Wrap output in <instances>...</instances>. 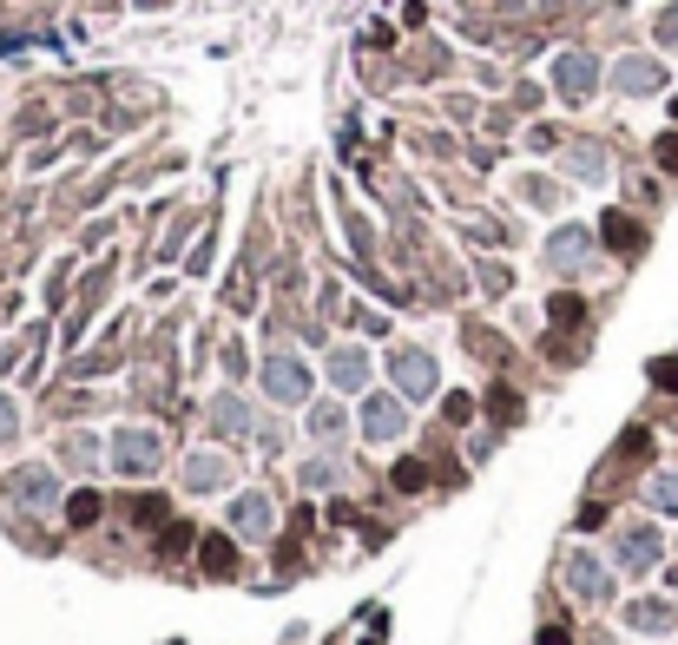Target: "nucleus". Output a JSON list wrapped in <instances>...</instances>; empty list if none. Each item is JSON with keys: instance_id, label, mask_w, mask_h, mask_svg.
<instances>
[{"instance_id": "1", "label": "nucleus", "mask_w": 678, "mask_h": 645, "mask_svg": "<svg viewBox=\"0 0 678 645\" xmlns=\"http://www.w3.org/2000/svg\"><path fill=\"white\" fill-rule=\"evenodd\" d=\"M112 474H152L158 461H165V441L152 435V428H112Z\"/></svg>"}, {"instance_id": "4", "label": "nucleus", "mask_w": 678, "mask_h": 645, "mask_svg": "<svg viewBox=\"0 0 678 645\" xmlns=\"http://www.w3.org/2000/svg\"><path fill=\"white\" fill-rule=\"evenodd\" d=\"M389 376L402 382V395H428V389H435V356H422V349H395Z\"/></svg>"}, {"instance_id": "23", "label": "nucleus", "mask_w": 678, "mask_h": 645, "mask_svg": "<svg viewBox=\"0 0 678 645\" xmlns=\"http://www.w3.org/2000/svg\"><path fill=\"white\" fill-rule=\"evenodd\" d=\"M310 428H316V441H323V435H343V415H336V409H316Z\"/></svg>"}, {"instance_id": "24", "label": "nucleus", "mask_w": 678, "mask_h": 645, "mask_svg": "<svg viewBox=\"0 0 678 645\" xmlns=\"http://www.w3.org/2000/svg\"><path fill=\"white\" fill-rule=\"evenodd\" d=\"M66 461H73V468H93V441L73 435V441H66Z\"/></svg>"}, {"instance_id": "22", "label": "nucleus", "mask_w": 678, "mask_h": 645, "mask_svg": "<svg viewBox=\"0 0 678 645\" xmlns=\"http://www.w3.org/2000/svg\"><path fill=\"white\" fill-rule=\"evenodd\" d=\"M422 481H428V468H422V461H402V468H395V488H422Z\"/></svg>"}, {"instance_id": "19", "label": "nucleus", "mask_w": 678, "mask_h": 645, "mask_svg": "<svg viewBox=\"0 0 678 645\" xmlns=\"http://www.w3.org/2000/svg\"><path fill=\"white\" fill-rule=\"evenodd\" d=\"M336 481H343L336 461H310V468H303V488H336Z\"/></svg>"}, {"instance_id": "12", "label": "nucleus", "mask_w": 678, "mask_h": 645, "mask_svg": "<svg viewBox=\"0 0 678 645\" xmlns=\"http://www.w3.org/2000/svg\"><path fill=\"white\" fill-rule=\"evenodd\" d=\"M231 481V468H224L218 455H191V468H185V488L191 494H211V488H224Z\"/></svg>"}, {"instance_id": "20", "label": "nucleus", "mask_w": 678, "mask_h": 645, "mask_svg": "<svg viewBox=\"0 0 678 645\" xmlns=\"http://www.w3.org/2000/svg\"><path fill=\"white\" fill-rule=\"evenodd\" d=\"M573 172H580V178H606V152L580 145V152H573Z\"/></svg>"}, {"instance_id": "3", "label": "nucleus", "mask_w": 678, "mask_h": 645, "mask_svg": "<svg viewBox=\"0 0 678 645\" xmlns=\"http://www.w3.org/2000/svg\"><path fill=\"white\" fill-rule=\"evenodd\" d=\"M264 389H270V402H303L310 376H303L297 356H264Z\"/></svg>"}, {"instance_id": "8", "label": "nucleus", "mask_w": 678, "mask_h": 645, "mask_svg": "<svg viewBox=\"0 0 678 645\" xmlns=\"http://www.w3.org/2000/svg\"><path fill=\"white\" fill-rule=\"evenodd\" d=\"M270 520H277V514H270L264 494H237V501H231V527H237V534L264 540V534H270Z\"/></svg>"}, {"instance_id": "26", "label": "nucleus", "mask_w": 678, "mask_h": 645, "mask_svg": "<svg viewBox=\"0 0 678 645\" xmlns=\"http://www.w3.org/2000/svg\"><path fill=\"white\" fill-rule=\"evenodd\" d=\"M14 422H20V415H14V402H7V395H0V441L14 435Z\"/></svg>"}, {"instance_id": "25", "label": "nucleus", "mask_w": 678, "mask_h": 645, "mask_svg": "<svg viewBox=\"0 0 678 645\" xmlns=\"http://www.w3.org/2000/svg\"><path fill=\"white\" fill-rule=\"evenodd\" d=\"M652 382H659V389H672V395H678V362H652Z\"/></svg>"}, {"instance_id": "18", "label": "nucleus", "mask_w": 678, "mask_h": 645, "mask_svg": "<svg viewBox=\"0 0 678 645\" xmlns=\"http://www.w3.org/2000/svg\"><path fill=\"white\" fill-rule=\"evenodd\" d=\"M652 507H659V514H678V474H659V481H652Z\"/></svg>"}, {"instance_id": "11", "label": "nucleus", "mask_w": 678, "mask_h": 645, "mask_svg": "<svg viewBox=\"0 0 678 645\" xmlns=\"http://www.w3.org/2000/svg\"><path fill=\"white\" fill-rule=\"evenodd\" d=\"M586 251H593V237H586V231H560L547 244V264L553 270H573V264H586Z\"/></svg>"}, {"instance_id": "17", "label": "nucleus", "mask_w": 678, "mask_h": 645, "mask_svg": "<svg viewBox=\"0 0 678 645\" xmlns=\"http://www.w3.org/2000/svg\"><path fill=\"white\" fill-rule=\"evenodd\" d=\"M205 573H211V580H231V573H237V547H231V540H205Z\"/></svg>"}, {"instance_id": "21", "label": "nucleus", "mask_w": 678, "mask_h": 645, "mask_svg": "<svg viewBox=\"0 0 678 645\" xmlns=\"http://www.w3.org/2000/svg\"><path fill=\"white\" fill-rule=\"evenodd\" d=\"M66 520H73V527H93V520H99V494H73Z\"/></svg>"}, {"instance_id": "14", "label": "nucleus", "mask_w": 678, "mask_h": 645, "mask_svg": "<svg viewBox=\"0 0 678 645\" xmlns=\"http://www.w3.org/2000/svg\"><path fill=\"white\" fill-rule=\"evenodd\" d=\"M211 428H224V435H244V428H251V409H244L237 395H218V402H211Z\"/></svg>"}, {"instance_id": "29", "label": "nucleus", "mask_w": 678, "mask_h": 645, "mask_svg": "<svg viewBox=\"0 0 678 645\" xmlns=\"http://www.w3.org/2000/svg\"><path fill=\"white\" fill-rule=\"evenodd\" d=\"M540 645H567V632H560V626H547V632H540Z\"/></svg>"}, {"instance_id": "10", "label": "nucleus", "mask_w": 678, "mask_h": 645, "mask_svg": "<svg viewBox=\"0 0 678 645\" xmlns=\"http://www.w3.org/2000/svg\"><path fill=\"white\" fill-rule=\"evenodd\" d=\"M672 606H665V599H632V606H626V626L632 632H672Z\"/></svg>"}, {"instance_id": "2", "label": "nucleus", "mask_w": 678, "mask_h": 645, "mask_svg": "<svg viewBox=\"0 0 678 645\" xmlns=\"http://www.w3.org/2000/svg\"><path fill=\"white\" fill-rule=\"evenodd\" d=\"M7 501L14 507H53L60 501V481H53L47 468H14L7 474Z\"/></svg>"}, {"instance_id": "6", "label": "nucleus", "mask_w": 678, "mask_h": 645, "mask_svg": "<svg viewBox=\"0 0 678 645\" xmlns=\"http://www.w3.org/2000/svg\"><path fill=\"white\" fill-rule=\"evenodd\" d=\"M363 435L369 441H395L402 435V402H395V395H369L363 402Z\"/></svg>"}, {"instance_id": "9", "label": "nucleus", "mask_w": 678, "mask_h": 645, "mask_svg": "<svg viewBox=\"0 0 678 645\" xmlns=\"http://www.w3.org/2000/svg\"><path fill=\"white\" fill-rule=\"evenodd\" d=\"M613 79H619V93H659V86H665V66L659 60H619Z\"/></svg>"}, {"instance_id": "28", "label": "nucleus", "mask_w": 678, "mask_h": 645, "mask_svg": "<svg viewBox=\"0 0 678 645\" xmlns=\"http://www.w3.org/2000/svg\"><path fill=\"white\" fill-rule=\"evenodd\" d=\"M659 33H665V40H672V47H678V7H672V14L659 20Z\"/></svg>"}, {"instance_id": "15", "label": "nucleus", "mask_w": 678, "mask_h": 645, "mask_svg": "<svg viewBox=\"0 0 678 645\" xmlns=\"http://www.w3.org/2000/svg\"><path fill=\"white\" fill-rule=\"evenodd\" d=\"M369 376V362H363V349H336L330 356V382H343V389H356V382Z\"/></svg>"}, {"instance_id": "5", "label": "nucleus", "mask_w": 678, "mask_h": 645, "mask_svg": "<svg viewBox=\"0 0 678 645\" xmlns=\"http://www.w3.org/2000/svg\"><path fill=\"white\" fill-rule=\"evenodd\" d=\"M553 86L567 99H586L593 86H600V66H593V53H567V60L553 66Z\"/></svg>"}, {"instance_id": "27", "label": "nucleus", "mask_w": 678, "mask_h": 645, "mask_svg": "<svg viewBox=\"0 0 678 645\" xmlns=\"http://www.w3.org/2000/svg\"><path fill=\"white\" fill-rule=\"evenodd\" d=\"M659 165H672V172H678V132H672V139H659Z\"/></svg>"}, {"instance_id": "7", "label": "nucleus", "mask_w": 678, "mask_h": 645, "mask_svg": "<svg viewBox=\"0 0 678 645\" xmlns=\"http://www.w3.org/2000/svg\"><path fill=\"white\" fill-rule=\"evenodd\" d=\"M619 567H626V573L659 567V534H652V527H632V534H619Z\"/></svg>"}, {"instance_id": "16", "label": "nucleus", "mask_w": 678, "mask_h": 645, "mask_svg": "<svg viewBox=\"0 0 678 645\" xmlns=\"http://www.w3.org/2000/svg\"><path fill=\"white\" fill-rule=\"evenodd\" d=\"M600 231H606V244H613V251H639V224H632L626 211H606Z\"/></svg>"}, {"instance_id": "13", "label": "nucleus", "mask_w": 678, "mask_h": 645, "mask_svg": "<svg viewBox=\"0 0 678 645\" xmlns=\"http://www.w3.org/2000/svg\"><path fill=\"white\" fill-rule=\"evenodd\" d=\"M567 586H573L580 599H606V573L593 567L586 553H573V560H567Z\"/></svg>"}]
</instances>
